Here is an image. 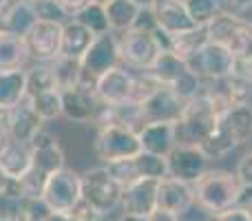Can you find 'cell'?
Returning <instances> with one entry per match:
<instances>
[{
  "label": "cell",
  "instance_id": "e575fe53",
  "mask_svg": "<svg viewBox=\"0 0 252 221\" xmlns=\"http://www.w3.org/2000/svg\"><path fill=\"white\" fill-rule=\"evenodd\" d=\"M161 89V82L151 73V71H139L133 73V91H130V102L142 106L146 100H151Z\"/></svg>",
  "mask_w": 252,
  "mask_h": 221
},
{
  "label": "cell",
  "instance_id": "8fae6325",
  "mask_svg": "<svg viewBox=\"0 0 252 221\" xmlns=\"http://www.w3.org/2000/svg\"><path fill=\"white\" fill-rule=\"evenodd\" d=\"M118 49H120V60L126 66L137 71H148L155 64L157 56H159V47H157L153 33L137 29H130L120 35Z\"/></svg>",
  "mask_w": 252,
  "mask_h": 221
},
{
  "label": "cell",
  "instance_id": "4316f807",
  "mask_svg": "<svg viewBox=\"0 0 252 221\" xmlns=\"http://www.w3.org/2000/svg\"><path fill=\"white\" fill-rule=\"evenodd\" d=\"M29 60L25 38L0 31V71H20Z\"/></svg>",
  "mask_w": 252,
  "mask_h": 221
},
{
  "label": "cell",
  "instance_id": "cb8c5ba5",
  "mask_svg": "<svg viewBox=\"0 0 252 221\" xmlns=\"http://www.w3.org/2000/svg\"><path fill=\"white\" fill-rule=\"evenodd\" d=\"M95 40V35L89 29H84L80 22L69 20L62 27V49L60 56L64 58H75V60H82V56L89 51L91 42Z\"/></svg>",
  "mask_w": 252,
  "mask_h": 221
},
{
  "label": "cell",
  "instance_id": "3957f363",
  "mask_svg": "<svg viewBox=\"0 0 252 221\" xmlns=\"http://www.w3.org/2000/svg\"><path fill=\"white\" fill-rule=\"evenodd\" d=\"M192 192H195V204L210 217H215L239 204L241 184L230 170L210 168L199 182L192 184Z\"/></svg>",
  "mask_w": 252,
  "mask_h": 221
},
{
  "label": "cell",
  "instance_id": "83f0119b",
  "mask_svg": "<svg viewBox=\"0 0 252 221\" xmlns=\"http://www.w3.org/2000/svg\"><path fill=\"white\" fill-rule=\"evenodd\" d=\"M104 9L111 31H120V33H126V31L133 29L139 18V11H142L133 0H111Z\"/></svg>",
  "mask_w": 252,
  "mask_h": 221
},
{
  "label": "cell",
  "instance_id": "ac0fdd59",
  "mask_svg": "<svg viewBox=\"0 0 252 221\" xmlns=\"http://www.w3.org/2000/svg\"><path fill=\"white\" fill-rule=\"evenodd\" d=\"M130 91H133V73L122 69H111L95 82V95L102 104L118 106L130 102Z\"/></svg>",
  "mask_w": 252,
  "mask_h": 221
},
{
  "label": "cell",
  "instance_id": "484cf974",
  "mask_svg": "<svg viewBox=\"0 0 252 221\" xmlns=\"http://www.w3.org/2000/svg\"><path fill=\"white\" fill-rule=\"evenodd\" d=\"M27 102H29L31 109L35 111V115L42 122H51L62 115V95L58 87L27 91Z\"/></svg>",
  "mask_w": 252,
  "mask_h": 221
},
{
  "label": "cell",
  "instance_id": "277c9868",
  "mask_svg": "<svg viewBox=\"0 0 252 221\" xmlns=\"http://www.w3.org/2000/svg\"><path fill=\"white\" fill-rule=\"evenodd\" d=\"M217 120H219V115L215 113L213 104L199 91V95L184 104L182 115L175 122L177 146H201L210 137V133L215 130Z\"/></svg>",
  "mask_w": 252,
  "mask_h": 221
},
{
  "label": "cell",
  "instance_id": "e0dca14e",
  "mask_svg": "<svg viewBox=\"0 0 252 221\" xmlns=\"http://www.w3.org/2000/svg\"><path fill=\"white\" fill-rule=\"evenodd\" d=\"M139 111H142V126L159 124V122L175 124L184 111V102L168 87H161L151 100H146L139 106Z\"/></svg>",
  "mask_w": 252,
  "mask_h": 221
},
{
  "label": "cell",
  "instance_id": "603a6c76",
  "mask_svg": "<svg viewBox=\"0 0 252 221\" xmlns=\"http://www.w3.org/2000/svg\"><path fill=\"white\" fill-rule=\"evenodd\" d=\"M27 97V71H0V111L9 113Z\"/></svg>",
  "mask_w": 252,
  "mask_h": 221
},
{
  "label": "cell",
  "instance_id": "bcb514c9",
  "mask_svg": "<svg viewBox=\"0 0 252 221\" xmlns=\"http://www.w3.org/2000/svg\"><path fill=\"white\" fill-rule=\"evenodd\" d=\"M47 221H82V219L73 213H51Z\"/></svg>",
  "mask_w": 252,
  "mask_h": 221
},
{
  "label": "cell",
  "instance_id": "4dcf8cb0",
  "mask_svg": "<svg viewBox=\"0 0 252 221\" xmlns=\"http://www.w3.org/2000/svg\"><path fill=\"white\" fill-rule=\"evenodd\" d=\"M51 71H53L56 87L60 89V91H66V89L78 87L80 80H82V64H80V60H75V58L60 56L51 64Z\"/></svg>",
  "mask_w": 252,
  "mask_h": 221
},
{
  "label": "cell",
  "instance_id": "52a82bcc",
  "mask_svg": "<svg viewBox=\"0 0 252 221\" xmlns=\"http://www.w3.org/2000/svg\"><path fill=\"white\" fill-rule=\"evenodd\" d=\"M120 49H118V38L113 33H104L97 35L91 42L89 51L82 56L80 64H82V80L80 84L93 89L95 91V82L102 78L104 73H109L111 69L120 66Z\"/></svg>",
  "mask_w": 252,
  "mask_h": 221
},
{
  "label": "cell",
  "instance_id": "681fc988",
  "mask_svg": "<svg viewBox=\"0 0 252 221\" xmlns=\"http://www.w3.org/2000/svg\"><path fill=\"white\" fill-rule=\"evenodd\" d=\"M113 221H148V217H135V215H120L118 219H113Z\"/></svg>",
  "mask_w": 252,
  "mask_h": 221
},
{
  "label": "cell",
  "instance_id": "2e32d148",
  "mask_svg": "<svg viewBox=\"0 0 252 221\" xmlns=\"http://www.w3.org/2000/svg\"><path fill=\"white\" fill-rule=\"evenodd\" d=\"M157 184L155 179H139L124 188L120 208L124 215H135V217H151L157 210Z\"/></svg>",
  "mask_w": 252,
  "mask_h": 221
},
{
  "label": "cell",
  "instance_id": "d6a6232c",
  "mask_svg": "<svg viewBox=\"0 0 252 221\" xmlns=\"http://www.w3.org/2000/svg\"><path fill=\"white\" fill-rule=\"evenodd\" d=\"M75 22H80V25L84 27V29H89L93 35H104L111 31L109 27V18H106V9L102 7V4H95L91 2L89 7H84L82 11L78 13V16L73 18Z\"/></svg>",
  "mask_w": 252,
  "mask_h": 221
},
{
  "label": "cell",
  "instance_id": "1f68e13d",
  "mask_svg": "<svg viewBox=\"0 0 252 221\" xmlns=\"http://www.w3.org/2000/svg\"><path fill=\"white\" fill-rule=\"evenodd\" d=\"M133 166H135V170H137L139 179H155V182H161V179L168 177V157H159V155L142 151L137 157H133Z\"/></svg>",
  "mask_w": 252,
  "mask_h": 221
},
{
  "label": "cell",
  "instance_id": "d6986e66",
  "mask_svg": "<svg viewBox=\"0 0 252 221\" xmlns=\"http://www.w3.org/2000/svg\"><path fill=\"white\" fill-rule=\"evenodd\" d=\"M7 133H9V139L11 142H18V144H27L29 146L31 139L42 130V120L35 115V111L31 109V104L25 102L18 104L13 111L7 113Z\"/></svg>",
  "mask_w": 252,
  "mask_h": 221
},
{
  "label": "cell",
  "instance_id": "f6af8a7d",
  "mask_svg": "<svg viewBox=\"0 0 252 221\" xmlns=\"http://www.w3.org/2000/svg\"><path fill=\"white\" fill-rule=\"evenodd\" d=\"M148 221H179L177 215H170L166 210H155V213L148 217Z\"/></svg>",
  "mask_w": 252,
  "mask_h": 221
},
{
  "label": "cell",
  "instance_id": "30bf717a",
  "mask_svg": "<svg viewBox=\"0 0 252 221\" xmlns=\"http://www.w3.org/2000/svg\"><path fill=\"white\" fill-rule=\"evenodd\" d=\"M42 199L51 213H73L82 201V179L71 168L51 175L42 190Z\"/></svg>",
  "mask_w": 252,
  "mask_h": 221
},
{
  "label": "cell",
  "instance_id": "c3c4849f",
  "mask_svg": "<svg viewBox=\"0 0 252 221\" xmlns=\"http://www.w3.org/2000/svg\"><path fill=\"white\" fill-rule=\"evenodd\" d=\"M11 142V139H9V133H7V128H2V126H0V153L4 151V148H7V144Z\"/></svg>",
  "mask_w": 252,
  "mask_h": 221
},
{
  "label": "cell",
  "instance_id": "5b68a950",
  "mask_svg": "<svg viewBox=\"0 0 252 221\" xmlns=\"http://www.w3.org/2000/svg\"><path fill=\"white\" fill-rule=\"evenodd\" d=\"M82 179V201L102 217H109L115 208H120L124 188L115 182L106 166H95L80 175Z\"/></svg>",
  "mask_w": 252,
  "mask_h": 221
},
{
  "label": "cell",
  "instance_id": "7bdbcfd3",
  "mask_svg": "<svg viewBox=\"0 0 252 221\" xmlns=\"http://www.w3.org/2000/svg\"><path fill=\"white\" fill-rule=\"evenodd\" d=\"M4 195H20V186H18V182H13V179H9L7 175L2 173V168H0V197Z\"/></svg>",
  "mask_w": 252,
  "mask_h": 221
},
{
  "label": "cell",
  "instance_id": "b9f144b4",
  "mask_svg": "<svg viewBox=\"0 0 252 221\" xmlns=\"http://www.w3.org/2000/svg\"><path fill=\"white\" fill-rule=\"evenodd\" d=\"M210 219L213 221H250L246 210L239 208V206H235V208L226 210V213H221V215H215V217H210Z\"/></svg>",
  "mask_w": 252,
  "mask_h": 221
},
{
  "label": "cell",
  "instance_id": "8d00e7d4",
  "mask_svg": "<svg viewBox=\"0 0 252 221\" xmlns=\"http://www.w3.org/2000/svg\"><path fill=\"white\" fill-rule=\"evenodd\" d=\"M51 210L44 204L42 197L38 199H25L22 197V221H47Z\"/></svg>",
  "mask_w": 252,
  "mask_h": 221
},
{
  "label": "cell",
  "instance_id": "74e56055",
  "mask_svg": "<svg viewBox=\"0 0 252 221\" xmlns=\"http://www.w3.org/2000/svg\"><path fill=\"white\" fill-rule=\"evenodd\" d=\"M35 9V13H38V20H53V22H62L60 18H66L64 11H62L60 7H58L56 0H35V2H31Z\"/></svg>",
  "mask_w": 252,
  "mask_h": 221
},
{
  "label": "cell",
  "instance_id": "7dc6e473",
  "mask_svg": "<svg viewBox=\"0 0 252 221\" xmlns=\"http://www.w3.org/2000/svg\"><path fill=\"white\" fill-rule=\"evenodd\" d=\"M135 4H137L139 9H157V4L161 2V0H133Z\"/></svg>",
  "mask_w": 252,
  "mask_h": 221
},
{
  "label": "cell",
  "instance_id": "f5cc1de1",
  "mask_svg": "<svg viewBox=\"0 0 252 221\" xmlns=\"http://www.w3.org/2000/svg\"><path fill=\"white\" fill-rule=\"evenodd\" d=\"M179 221H182V219H179Z\"/></svg>",
  "mask_w": 252,
  "mask_h": 221
},
{
  "label": "cell",
  "instance_id": "7a4b0ae2",
  "mask_svg": "<svg viewBox=\"0 0 252 221\" xmlns=\"http://www.w3.org/2000/svg\"><path fill=\"white\" fill-rule=\"evenodd\" d=\"M252 137V104L232 106L217 120V126L210 137L201 144V151L210 159L230 155L235 148L246 144Z\"/></svg>",
  "mask_w": 252,
  "mask_h": 221
},
{
  "label": "cell",
  "instance_id": "60d3db41",
  "mask_svg": "<svg viewBox=\"0 0 252 221\" xmlns=\"http://www.w3.org/2000/svg\"><path fill=\"white\" fill-rule=\"evenodd\" d=\"M56 2H58V7L64 11V16L75 18L84 7H89V4H91V0H56Z\"/></svg>",
  "mask_w": 252,
  "mask_h": 221
},
{
  "label": "cell",
  "instance_id": "836d02e7",
  "mask_svg": "<svg viewBox=\"0 0 252 221\" xmlns=\"http://www.w3.org/2000/svg\"><path fill=\"white\" fill-rule=\"evenodd\" d=\"M197 27H208L221 13V0H182Z\"/></svg>",
  "mask_w": 252,
  "mask_h": 221
},
{
  "label": "cell",
  "instance_id": "ee69618b",
  "mask_svg": "<svg viewBox=\"0 0 252 221\" xmlns=\"http://www.w3.org/2000/svg\"><path fill=\"white\" fill-rule=\"evenodd\" d=\"M239 208H244L246 210V215L250 217L252 221V188H246V186H241V195H239Z\"/></svg>",
  "mask_w": 252,
  "mask_h": 221
},
{
  "label": "cell",
  "instance_id": "9a60e30c",
  "mask_svg": "<svg viewBox=\"0 0 252 221\" xmlns=\"http://www.w3.org/2000/svg\"><path fill=\"white\" fill-rule=\"evenodd\" d=\"M192 206H195V192L190 184L179 182L175 177H166L157 184V210H166L182 219Z\"/></svg>",
  "mask_w": 252,
  "mask_h": 221
},
{
  "label": "cell",
  "instance_id": "f1b7e54d",
  "mask_svg": "<svg viewBox=\"0 0 252 221\" xmlns=\"http://www.w3.org/2000/svg\"><path fill=\"white\" fill-rule=\"evenodd\" d=\"M151 71L153 75H155L157 80L161 82V87H170L173 82H177L179 78H182L184 73H186V62L184 60H179L175 53H170V51H161L159 56H157V60H155V64L151 66Z\"/></svg>",
  "mask_w": 252,
  "mask_h": 221
},
{
  "label": "cell",
  "instance_id": "ab89813d",
  "mask_svg": "<svg viewBox=\"0 0 252 221\" xmlns=\"http://www.w3.org/2000/svg\"><path fill=\"white\" fill-rule=\"evenodd\" d=\"M232 75L244 82L252 84V53L250 56H241L235 58V66H232Z\"/></svg>",
  "mask_w": 252,
  "mask_h": 221
},
{
  "label": "cell",
  "instance_id": "ba28073f",
  "mask_svg": "<svg viewBox=\"0 0 252 221\" xmlns=\"http://www.w3.org/2000/svg\"><path fill=\"white\" fill-rule=\"evenodd\" d=\"M232 66H235V56L215 42H206L195 56L186 60V69L201 82H221L230 78Z\"/></svg>",
  "mask_w": 252,
  "mask_h": 221
},
{
  "label": "cell",
  "instance_id": "7c38bea8",
  "mask_svg": "<svg viewBox=\"0 0 252 221\" xmlns=\"http://www.w3.org/2000/svg\"><path fill=\"white\" fill-rule=\"evenodd\" d=\"M62 27L64 22L35 20V25L25 35L29 58L38 62H56L62 49Z\"/></svg>",
  "mask_w": 252,
  "mask_h": 221
},
{
  "label": "cell",
  "instance_id": "5bb4252c",
  "mask_svg": "<svg viewBox=\"0 0 252 221\" xmlns=\"http://www.w3.org/2000/svg\"><path fill=\"white\" fill-rule=\"evenodd\" d=\"M60 95H62V115L66 120L78 122V124H87V122L95 120L102 102L97 100L93 89L78 84L73 89L60 91Z\"/></svg>",
  "mask_w": 252,
  "mask_h": 221
},
{
  "label": "cell",
  "instance_id": "8992f818",
  "mask_svg": "<svg viewBox=\"0 0 252 221\" xmlns=\"http://www.w3.org/2000/svg\"><path fill=\"white\" fill-rule=\"evenodd\" d=\"M93 151H95L97 159H102L104 166H109L137 157L142 153V144H139V137L135 130L118 124H106L97 128Z\"/></svg>",
  "mask_w": 252,
  "mask_h": 221
},
{
  "label": "cell",
  "instance_id": "f546056e",
  "mask_svg": "<svg viewBox=\"0 0 252 221\" xmlns=\"http://www.w3.org/2000/svg\"><path fill=\"white\" fill-rule=\"evenodd\" d=\"M206 42H210L208 31H206V27H199V29L188 31V33L173 35V38H170V53H175L179 60L186 62L188 58L195 56Z\"/></svg>",
  "mask_w": 252,
  "mask_h": 221
},
{
  "label": "cell",
  "instance_id": "f907efd6",
  "mask_svg": "<svg viewBox=\"0 0 252 221\" xmlns=\"http://www.w3.org/2000/svg\"><path fill=\"white\" fill-rule=\"evenodd\" d=\"M0 126H2V128L7 126V113L4 111H0Z\"/></svg>",
  "mask_w": 252,
  "mask_h": 221
},
{
  "label": "cell",
  "instance_id": "6da1fadb",
  "mask_svg": "<svg viewBox=\"0 0 252 221\" xmlns=\"http://www.w3.org/2000/svg\"><path fill=\"white\" fill-rule=\"evenodd\" d=\"M31 151V168L25 177L18 182L20 195L25 199H38L42 197V190L47 186L49 177L56 175L58 170L66 168L64 166V151L56 135L49 130H40L29 144Z\"/></svg>",
  "mask_w": 252,
  "mask_h": 221
},
{
  "label": "cell",
  "instance_id": "9c48e42d",
  "mask_svg": "<svg viewBox=\"0 0 252 221\" xmlns=\"http://www.w3.org/2000/svg\"><path fill=\"white\" fill-rule=\"evenodd\" d=\"M208 40L215 44H221L223 49L232 53L235 58L250 56L252 53V27L248 22L239 20L228 13H219L208 27Z\"/></svg>",
  "mask_w": 252,
  "mask_h": 221
},
{
  "label": "cell",
  "instance_id": "7402d4cb",
  "mask_svg": "<svg viewBox=\"0 0 252 221\" xmlns=\"http://www.w3.org/2000/svg\"><path fill=\"white\" fill-rule=\"evenodd\" d=\"M137 137L144 153H153V155H159V157H168L177 148L175 124H168V122L142 126L137 130Z\"/></svg>",
  "mask_w": 252,
  "mask_h": 221
},
{
  "label": "cell",
  "instance_id": "d4e9b609",
  "mask_svg": "<svg viewBox=\"0 0 252 221\" xmlns=\"http://www.w3.org/2000/svg\"><path fill=\"white\" fill-rule=\"evenodd\" d=\"M0 168L13 182H20L31 168V151L27 144L9 142L7 148L0 153Z\"/></svg>",
  "mask_w": 252,
  "mask_h": 221
},
{
  "label": "cell",
  "instance_id": "f35d334b",
  "mask_svg": "<svg viewBox=\"0 0 252 221\" xmlns=\"http://www.w3.org/2000/svg\"><path fill=\"white\" fill-rule=\"evenodd\" d=\"M235 175H237V179H239L241 186L252 188V151H248L239 161H237Z\"/></svg>",
  "mask_w": 252,
  "mask_h": 221
},
{
  "label": "cell",
  "instance_id": "44dd1931",
  "mask_svg": "<svg viewBox=\"0 0 252 221\" xmlns=\"http://www.w3.org/2000/svg\"><path fill=\"white\" fill-rule=\"evenodd\" d=\"M155 20H157V29L166 31L168 35H179V33H188L192 29H199L192 22V18L188 16L182 0H161L155 9Z\"/></svg>",
  "mask_w": 252,
  "mask_h": 221
},
{
  "label": "cell",
  "instance_id": "ffe728a7",
  "mask_svg": "<svg viewBox=\"0 0 252 221\" xmlns=\"http://www.w3.org/2000/svg\"><path fill=\"white\" fill-rule=\"evenodd\" d=\"M35 20H38V13L33 4L27 0H9L0 9V31L18 35V38H25L27 31L35 25Z\"/></svg>",
  "mask_w": 252,
  "mask_h": 221
},
{
  "label": "cell",
  "instance_id": "d590c367",
  "mask_svg": "<svg viewBox=\"0 0 252 221\" xmlns=\"http://www.w3.org/2000/svg\"><path fill=\"white\" fill-rule=\"evenodd\" d=\"M106 168H109V173L113 175L115 182H118L122 188H128L130 184L139 182L137 170H135V166H133V159H124V161H118V164H109Z\"/></svg>",
  "mask_w": 252,
  "mask_h": 221
},
{
  "label": "cell",
  "instance_id": "4fadbf2b",
  "mask_svg": "<svg viewBox=\"0 0 252 221\" xmlns=\"http://www.w3.org/2000/svg\"><path fill=\"white\" fill-rule=\"evenodd\" d=\"M208 166L210 157L201 151V146H177L168 155V177L192 186L210 170Z\"/></svg>",
  "mask_w": 252,
  "mask_h": 221
},
{
  "label": "cell",
  "instance_id": "816d5d0a",
  "mask_svg": "<svg viewBox=\"0 0 252 221\" xmlns=\"http://www.w3.org/2000/svg\"><path fill=\"white\" fill-rule=\"evenodd\" d=\"M91 2H95V4H102V7H106V4H109L111 0H91Z\"/></svg>",
  "mask_w": 252,
  "mask_h": 221
}]
</instances>
